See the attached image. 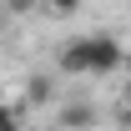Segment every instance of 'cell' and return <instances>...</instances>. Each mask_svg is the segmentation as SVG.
<instances>
[{
    "label": "cell",
    "instance_id": "obj_4",
    "mask_svg": "<svg viewBox=\"0 0 131 131\" xmlns=\"http://www.w3.org/2000/svg\"><path fill=\"white\" fill-rule=\"evenodd\" d=\"M56 71H61V76H86V61H81V35H76V40H66V46L56 50Z\"/></svg>",
    "mask_w": 131,
    "mask_h": 131
},
{
    "label": "cell",
    "instance_id": "obj_10",
    "mask_svg": "<svg viewBox=\"0 0 131 131\" xmlns=\"http://www.w3.org/2000/svg\"><path fill=\"white\" fill-rule=\"evenodd\" d=\"M126 10H131V0H126Z\"/></svg>",
    "mask_w": 131,
    "mask_h": 131
},
{
    "label": "cell",
    "instance_id": "obj_3",
    "mask_svg": "<svg viewBox=\"0 0 131 131\" xmlns=\"http://www.w3.org/2000/svg\"><path fill=\"white\" fill-rule=\"evenodd\" d=\"M56 121H61L66 131H86V126H96V121H101V111L91 106V101H66L61 111H56Z\"/></svg>",
    "mask_w": 131,
    "mask_h": 131
},
{
    "label": "cell",
    "instance_id": "obj_9",
    "mask_svg": "<svg viewBox=\"0 0 131 131\" xmlns=\"http://www.w3.org/2000/svg\"><path fill=\"white\" fill-rule=\"evenodd\" d=\"M126 106H131V81H126Z\"/></svg>",
    "mask_w": 131,
    "mask_h": 131
},
{
    "label": "cell",
    "instance_id": "obj_8",
    "mask_svg": "<svg viewBox=\"0 0 131 131\" xmlns=\"http://www.w3.org/2000/svg\"><path fill=\"white\" fill-rule=\"evenodd\" d=\"M121 121H126V126H131V106H126V116H121Z\"/></svg>",
    "mask_w": 131,
    "mask_h": 131
},
{
    "label": "cell",
    "instance_id": "obj_7",
    "mask_svg": "<svg viewBox=\"0 0 131 131\" xmlns=\"http://www.w3.org/2000/svg\"><path fill=\"white\" fill-rule=\"evenodd\" d=\"M10 126H20V106H5L0 101V131H10Z\"/></svg>",
    "mask_w": 131,
    "mask_h": 131
},
{
    "label": "cell",
    "instance_id": "obj_6",
    "mask_svg": "<svg viewBox=\"0 0 131 131\" xmlns=\"http://www.w3.org/2000/svg\"><path fill=\"white\" fill-rule=\"evenodd\" d=\"M0 10L5 15H30V10H40V0H0Z\"/></svg>",
    "mask_w": 131,
    "mask_h": 131
},
{
    "label": "cell",
    "instance_id": "obj_1",
    "mask_svg": "<svg viewBox=\"0 0 131 131\" xmlns=\"http://www.w3.org/2000/svg\"><path fill=\"white\" fill-rule=\"evenodd\" d=\"M81 61H86V76H111L116 66L126 61V46L116 35H106V30L81 35Z\"/></svg>",
    "mask_w": 131,
    "mask_h": 131
},
{
    "label": "cell",
    "instance_id": "obj_5",
    "mask_svg": "<svg viewBox=\"0 0 131 131\" xmlns=\"http://www.w3.org/2000/svg\"><path fill=\"white\" fill-rule=\"evenodd\" d=\"M40 5H46V15H81L86 0H40Z\"/></svg>",
    "mask_w": 131,
    "mask_h": 131
},
{
    "label": "cell",
    "instance_id": "obj_2",
    "mask_svg": "<svg viewBox=\"0 0 131 131\" xmlns=\"http://www.w3.org/2000/svg\"><path fill=\"white\" fill-rule=\"evenodd\" d=\"M20 101H25V111H30V106H50V101H56V76H50V71H35V76H25V86H20Z\"/></svg>",
    "mask_w": 131,
    "mask_h": 131
}]
</instances>
